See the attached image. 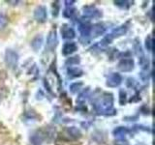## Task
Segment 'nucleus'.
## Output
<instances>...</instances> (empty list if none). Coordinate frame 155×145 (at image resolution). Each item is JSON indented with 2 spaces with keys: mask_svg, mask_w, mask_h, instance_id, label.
Instances as JSON below:
<instances>
[{
  "mask_svg": "<svg viewBox=\"0 0 155 145\" xmlns=\"http://www.w3.org/2000/svg\"><path fill=\"white\" fill-rule=\"evenodd\" d=\"M114 95L109 92H104L93 101V108L97 114L111 116L116 113L114 108Z\"/></svg>",
  "mask_w": 155,
  "mask_h": 145,
  "instance_id": "1",
  "label": "nucleus"
},
{
  "mask_svg": "<svg viewBox=\"0 0 155 145\" xmlns=\"http://www.w3.org/2000/svg\"><path fill=\"white\" fill-rule=\"evenodd\" d=\"M5 63L6 65L10 68V69H15L18 66V54L17 51H15L13 50H6L5 51Z\"/></svg>",
  "mask_w": 155,
  "mask_h": 145,
  "instance_id": "2",
  "label": "nucleus"
},
{
  "mask_svg": "<svg viewBox=\"0 0 155 145\" xmlns=\"http://www.w3.org/2000/svg\"><path fill=\"white\" fill-rule=\"evenodd\" d=\"M63 134L64 135H62V137H64L67 140H70V141H76V140L80 139L82 135L81 130L77 127H74V126L65 128Z\"/></svg>",
  "mask_w": 155,
  "mask_h": 145,
  "instance_id": "3",
  "label": "nucleus"
},
{
  "mask_svg": "<svg viewBox=\"0 0 155 145\" xmlns=\"http://www.w3.org/2000/svg\"><path fill=\"white\" fill-rule=\"evenodd\" d=\"M135 68V61L130 57H124L117 63V69L122 72H132Z\"/></svg>",
  "mask_w": 155,
  "mask_h": 145,
  "instance_id": "4",
  "label": "nucleus"
},
{
  "mask_svg": "<svg viewBox=\"0 0 155 145\" xmlns=\"http://www.w3.org/2000/svg\"><path fill=\"white\" fill-rule=\"evenodd\" d=\"M58 45V38H57V32L55 29H52L50 31L47 38V44H46V50L48 51H53L56 48Z\"/></svg>",
  "mask_w": 155,
  "mask_h": 145,
  "instance_id": "5",
  "label": "nucleus"
},
{
  "mask_svg": "<svg viewBox=\"0 0 155 145\" xmlns=\"http://www.w3.org/2000/svg\"><path fill=\"white\" fill-rule=\"evenodd\" d=\"M82 16L85 18H100L103 14L95 6H85L82 8Z\"/></svg>",
  "mask_w": 155,
  "mask_h": 145,
  "instance_id": "6",
  "label": "nucleus"
},
{
  "mask_svg": "<svg viewBox=\"0 0 155 145\" xmlns=\"http://www.w3.org/2000/svg\"><path fill=\"white\" fill-rule=\"evenodd\" d=\"M122 80L123 79L119 72H111L107 77L106 85L108 87H110V88H114V87H117L122 83Z\"/></svg>",
  "mask_w": 155,
  "mask_h": 145,
  "instance_id": "7",
  "label": "nucleus"
},
{
  "mask_svg": "<svg viewBox=\"0 0 155 145\" xmlns=\"http://www.w3.org/2000/svg\"><path fill=\"white\" fill-rule=\"evenodd\" d=\"M34 18H35V21H38L39 23L46 22L48 18L47 8L45 6H43V5L37 6L35 10H34Z\"/></svg>",
  "mask_w": 155,
  "mask_h": 145,
  "instance_id": "8",
  "label": "nucleus"
},
{
  "mask_svg": "<svg viewBox=\"0 0 155 145\" xmlns=\"http://www.w3.org/2000/svg\"><path fill=\"white\" fill-rule=\"evenodd\" d=\"M107 28L103 23H97L94 25H91V30H90V37L91 39H95L99 37L106 32Z\"/></svg>",
  "mask_w": 155,
  "mask_h": 145,
  "instance_id": "9",
  "label": "nucleus"
},
{
  "mask_svg": "<svg viewBox=\"0 0 155 145\" xmlns=\"http://www.w3.org/2000/svg\"><path fill=\"white\" fill-rule=\"evenodd\" d=\"M128 28L129 27H128L127 23L122 24V25H120L118 27H115L114 30L109 34V36L111 38V40H114V39H115V38H119V37L123 36V35H125L126 33H127Z\"/></svg>",
  "mask_w": 155,
  "mask_h": 145,
  "instance_id": "10",
  "label": "nucleus"
},
{
  "mask_svg": "<svg viewBox=\"0 0 155 145\" xmlns=\"http://www.w3.org/2000/svg\"><path fill=\"white\" fill-rule=\"evenodd\" d=\"M78 50V45L75 42H67L63 45L62 47V54L64 56H69Z\"/></svg>",
  "mask_w": 155,
  "mask_h": 145,
  "instance_id": "11",
  "label": "nucleus"
},
{
  "mask_svg": "<svg viewBox=\"0 0 155 145\" xmlns=\"http://www.w3.org/2000/svg\"><path fill=\"white\" fill-rule=\"evenodd\" d=\"M61 35L64 40H72L76 37V32L71 26L64 24L61 27Z\"/></svg>",
  "mask_w": 155,
  "mask_h": 145,
  "instance_id": "12",
  "label": "nucleus"
},
{
  "mask_svg": "<svg viewBox=\"0 0 155 145\" xmlns=\"http://www.w3.org/2000/svg\"><path fill=\"white\" fill-rule=\"evenodd\" d=\"M131 133V130H129L127 127H123V126H118L114 129L113 130V134L115 137L118 138H124L125 135H127Z\"/></svg>",
  "mask_w": 155,
  "mask_h": 145,
  "instance_id": "13",
  "label": "nucleus"
},
{
  "mask_svg": "<svg viewBox=\"0 0 155 145\" xmlns=\"http://www.w3.org/2000/svg\"><path fill=\"white\" fill-rule=\"evenodd\" d=\"M84 75V71L78 67H69L67 69V76L69 79H76Z\"/></svg>",
  "mask_w": 155,
  "mask_h": 145,
  "instance_id": "14",
  "label": "nucleus"
},
{
  "mask_svg": "<svg viewBox=\"0 0 155 145\" xmlns=\"http://www.w3.org/2000/svg\"><path fill=\"white\" fill-rule=\"evenodd\" d=\"M44 137H43V134L41 132V130H38L34 133L31 137H30V142L31 145H42V142L44 141Z\"/></svg>",
  "mask_w": 155,
  "mask_h": 145,
  "instance_id": "15",
  "label": "nucleus"
},
{
  "mask_svg": "<svg viewBox=\"0 0 155 145\" xmlns=\"http://www.w3.org/2000/svg\"><path fill=\"white\" fill-rule=\"evenodd\" d=\"M42 45H43V36L41 35V34L36 35L35 37L32 39V41H31V47L33 48L34 51H38L42 47Z\"/></svg>",
  "mask_w": 155,
  "mask_h": 145,
  "instance_id": "16",
  "label": "nucleus"
},
{
  "mask_svg": "<svg viewBox=\"0 0 155 145\" xmlns=\"http://www.w3.org/2000/svg\"><path fill=\"white\" fill-rule=\"evenodd\" d=\"M79 30L81 33V38H89L90 37V30H91V25H89L88 23H81Z\"/></svg>",
  "mask_w": 155,
  "mask_h": 145,
  "instance_id": "17",
  "label": "nucleus"
},
{
  "mask_svg": "<svg viewBox=\"0 0 155 145\" xmlns=\"http://www.w3.org/2000/svg\"><path fill=\"white\" fill-rule=\"evenodd\" d=\"M89 93H90V88H89V87H86V88L79 95V97H78L77 103L79 104L80 105H84L85 103V101L87 100V98L89 97Z\"/></svg>",
  "mask_w": 155,
  "mask_h": 145,
  "instance_id": "18",
  "label": "nucleus"
},
{
  "mask_svg": "<svg viewBox=\"0 0 155 145\" xmlns=\"http://www.w3.org/2000/svg\"><path fill=\"white\" fill-rule=\"evenodd\" d=\"M82 86H84V82H82V81L73 82V83L69 86L70 92H71L72 94H76V93H78V92H79L81 89Z\"/></svg>",
  "mask_w": 155,
  "mask_h": 145,
  "instance_id": "19",
  "label": "nucleus"
},
{
  "mask_svg": "<svg viewBox=\"0 0 155 145\" xmlns=\"http://www.w3.org/2000/svg\"><path fill=\"white\" fill-rule=\"evenodd\" d=\"M133 1H127V0H117V1H114L115 6H117L121 9H125L127 10L133 5Z\"/></svg>",
  "mask_w": 155,
  "mask_h": 145,
  "instance_id": "20",
  "label": "nucleus"
},
{
  "mask_svg": "<svg viewBox=\"0 0 155 145\" xmlns=\"http://www.w3.org/2000/svg\"><path fill=\"white\" fill-rule=\"evenodd\" d=\"M139 64L142 67L143 71H147L149 69V66H150L149 60H148V58H147L144 55L139 58Z\"/></svg>",
  "mask_w": 155,
  "mask_h": 145,
  "instance_id": "21",
  "label": "nucleus"
},
{
  "mask_svg": "<svg viewBox=\"0 0 155 145\" xmlns=\"http://www.w3.org/2000/svg\"><path fill=\"white\" fill-rule=\"evenodd\" d=\"M76 14H77V10L71 6V7H66L64 12H63V16L68 18H74Z\"/></svg>",
  "mask_w": 155,
  "mask_h": 145,
  "instance_id": "22",
  "label": "nucleus"
},
{
  "mask_svg": "<svg viewBox=\"0 0 155 145\" xmlns=\"http://www.w3.org/2000/svg\"><path fill=\"white\" fill-rule=\"evenodd\" d=\"M81 62V58L79 55H77V56H74V57H70V58H68V59L66 60L65 62V64L66 66H74V65H78L79 63Z\"/></svg>",
  "mask_w": 155,
  "mask_h": 145,
  "instance_id": "23",
  "label": "nucleus"
},
{
  "mask_svg": "<svg viewBox=\"0 0 155 145\" xmlns=\"http://www.w3.org/2000/svg\"><path fill=\"white\" fill-rule=\"evenodd\" d=\"M118 101H119V105H124L127 102V93L124 89H120L119 90V93H118Z\"/></svg>",
  "mask_w": 155,
  "mask_h": 145,
  "instance_id": "24",
  "label": "nucleus"
},
{
  "mask_svg": "<svg viewBox=\"0 0 155 145\" xmlns=\"http://www.w3.org/2000/svg\"><path fill=\"white\" fill-rule=\"evenodd\" d=\"M134 48H135L136 53H137V55L139 56V58L144 55V54H143V48H142V46H140V44L139 43L138 39H136V40H135Z\"/></svg>",
  "mask_w": 155,
  "mask_h": 145,
  "instance_id": "25",
  "label": "nucleus"
},
{
  "mask_svg": "<svg viewBox=\"0 0 155 145\" xmlns=\"http://www.w3.org/2000/svg\"><path fill=\"white\" fill-rule=\"evenodd\" d=\"M145 47H147V51H152L153 48V38L151 35H148L147 38H145Z\"/></svg>",
  "mask_w": 155,
  "mask_h": 145,
  "instance_id": "26",
  "label": "nucleus"
},
{
  "mask_svg": "<svg viewBox=\"0 0 155 145\" xmlns=\"http://www.w3.org/2000/svg\"><path fill=\"white\" fill-rule=\"evenodd\" d=\"M8 24V18L4 14L0 13V30H2Z\"/></svg>",
  "mask_w": 155,
  "mask_h": 145,
  "instance_id": "27",
  "label": "nucleus"
},
{
  "mask_svg": "<svg viewBox=\"0 0 155 145\" xmlns=\"http://www.w3.org/2000/svg\"><path fill=\"white\" fill-rule=\"evenodd\" d=\"M59 2H53L52 3V16L53 17H57L58 14H59V11H60V6L59 4H58Z\"/></svg>",
  "mask_w": 155,
  "mask_h": 145,
  "instance_id": "28",
  "label": "nucleus"
},
{
  "mask_svg": "<svg viewBox=\"0 0 155 145\" xmlns=\"http://www.w3.org/2000/svg\"><path fill=\"white\" fill-rule=\"evenodd\" d=\"M114 145H130L129 141L125 138H117L116 140H114Z\"/></svg>",
  "mask_w": 155,
  "mask_h": 145,
  "instance_id": "29",
  "label": "nucleus"
},
{
  "mask_svg": "<svg viewBox=\"0 0 155 145\" xmlns=\"http://www.w3.org/2000/svg\"><path fill=\"white\" fill-rule=\"evenodd\" d=\"M126 85H127V87H130V88H134V87L137 85V81H136L135 79H132V77H129V79H127V80H126Z\"/></svg>",
  "mask_w": 155,
  "mask_h": 145,
  "instance_id": "30",
  "label": "nucleus"
},
{
  "mask_svg": "<svg viewBox=\"0 0 155 145\" xmlns=\"http://www.w3.org/2000/svg\"><path fill=\"white\" fill-rule=\"evenodd\" d=\"M74 3H76V1H65V5L67 7H71Z\"/></svg>",
  "mask_w": 155,
  "mask_h": 145,
  "instance_id": "31",
  "label": "nucleus"
},
{
  "mask_svg": "<svg viewBox=\"0 0 155 145\" xmlns=\"http://www.w3.org/2000/svg\"><path fill=\"white\" fill-rule=\"evenodd\" d=\"M136 145H147L145 143H143V142H139V143H137Z\"/></svg>",
  "mask_w": 155,
  "mask_h": 145,
  "instance_id": "32",
  "label": "nucleus"
},
{
  "mask_svg": "<svg viewBox=\"0 0 155 145\" xmlns=\"http://www.w3.org/2000/svg\"><path fill=\"white\" fill-rule=\"evenodd\" d=\"M1 102H2V96L0 95V104H1Z\"/></svg>",
  "mask_w": 155,
  "mask_h": 145,
  "instance_id": "33",
  "label": "nucleus"
},
{
  "mask_svg": "<svg viewBox=\"0 0 155 145\" xmlns=\"http://www.w3.org/2000/svg\"><path fill=\"white\" fill-rule=\"evenodd\" d=\"M0 126H1V123H0Z\"/></svg>",
  "mask_w": 155,
  "mask_h": 145,
  "instance_id": "34",
  "label": "nucleus"
}]
</instances>
